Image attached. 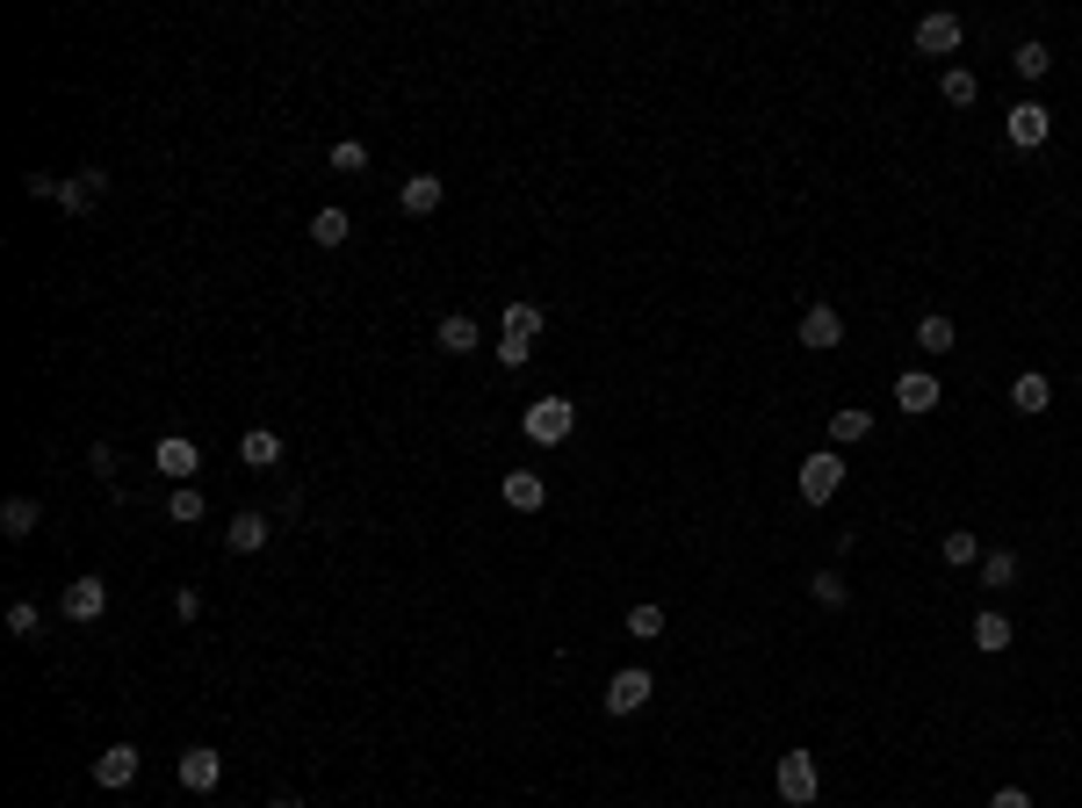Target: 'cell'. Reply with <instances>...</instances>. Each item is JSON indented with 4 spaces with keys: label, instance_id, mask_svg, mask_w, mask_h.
<instances>
[{
    "label": "cell",
    "instance_id": "4dcf8cb0",
    "mask_svg": "<svg viewBox=\"0 0 1082 808\" xmlns=\"http://www.w3.org/2000/svg\"><path fill=\"white\" fill-rule=\"evenodd\" d=\"M808 592L823 599V607H852V585H844L838 570H816V578H808Z\"/></svg>",
    "mask_w": 1082,
    "mask_h": 808
},
{
    "label": "cell",
    "instance_id": "ffe728a7",
    "mask_svg": "<svg viewBox=\"0 0 1082 808\" xmlns=\"http://www.w3.org/2000/svg\"><path fill=\"white\" fill-rule=\"evenodd\" d=\"M239 462H245V470H275V462H282V433L253 427V433L239 441Z\"/></svg>",
    "mask_w": 1082,
    "mask_h": 808
},
{
    "label": "cell",
    "instance_id": "e0dca14e",
    "mask_svg": "<svg viewBox=\"0 0 1082 808\" xmlns=\"http://www.w3.org/2000/svg\"><path fill=\"white\" fill-rule=\"evenodd\" d=\"M967 636H975V650L981 657H996V650H1010V636H1018V628H1010V613H975V628H967Z\"/></svg>",
    "mask_w": 1082,
    "mask_h": 808
},
{
    "label": "cell",
    "instance_id": "d6a6232c",
    "mask_svg": "<svg viewBox=\"0 0 1082 808\" xmlns=\"http://www.w3.org/2000/svg\"><path fill=\"white\" fill-rule=\"evenodd\" d=\"M36 628H44V621H36V607H30V599H15V607H8V636H15V642H36Z\"/></svg>",
    "mask_w": 1082,
    "mask_h": 808
},
{
    "label": "cell",
    "instance_id": "8fae6325",
    "mask_svg": "<svg viewBox=\"0 0 1082 808\" xmlns=\"http://www.w3.org/2000/svg\"><path fill=\"white\" fill-rule=\"evenodd\" d=\"M59 607H65V621H102V613H108V585L102 578H73Z\"/></svg>",
    "mask_w": 1082,
    "mask_h": 808
},
{
    "label": "cell",
    "instance_id": "52a82bcc",
    "mask_svg": "<svg viewBox=\"0 0 1082 808\" xmlns=\"http://www.w3.org/2000/svg\"><path fill=\"white\" fill-rule=\"evenodd\" d=\"M217 779H224V751L188 744V751H181V787H188V794H217Z\"/></svg>",
    "mask_w": 1082,
    "mask_h": 808
},
{
    "label": "cell",
    "instance_id": "484cf974",
    "mask_svg": "<svg viewBox=\"0 0 1082 808\" xmlns=\"http://www.w3.org/2000/svg\"><path fill=\"white\" fill-rule=\"evenodd\" d=\"M938 87H945V102H953V108H975V94H981V80H975V73H967V65H945V80H938Z\"/></svg>",
    "mask_w": 1082,
    "mask_h": 808
},
{
    "label": "cell",
    "instance_id": "603a6c76",
    "mask_svg": "<svg viewBox=\"0 0 1082 808\" xmlns=\"http://www.w3.org/2000/svg\"><path fill=\"white\" fill-rule=\"evenodd\" d=\"M981 585H989V592H1010V585H1018V556L989 549V556H981Z\"/></svg>",
    "mask_w": 1082,
    "mask_h": 808
},
{
    "label": "cell",
    "instance_id": "44dd1931",
    "mask_svg": "<svg viewBox=\"0 0 1082 808\" xmlns=\"http://www.w3.org/2000/svg\"><path fill=\"white\" fill-rule=\"evenodd\" d=\"M873 433V412H859V405H844V412H830V441L838 448H859Z\"/></svg>",
    "mask_w": 1082,
    "mask_h": 808
},
{
    "label": "cell",
    "instance_id": "d6986e66",
    "mask_svg": "<svg viewBox=\"0 0 1082 808\" xmlns=\"http://www.w3.org/2000/svg\"><path fill=\"white\" fill-rule=\"evenodd\" d=\"M36 520H44V505H36V499H8V505H0V534H8V542H30Z\"/></svg>",
    "mask_w": 1082,
    "mask_h": 808
},
{
    "label": "cell",
    "instance_id": "6da1fadb",
    "mask_svg": "<svg viewBox=\"0 0 1082 808\" xmlns=\"http://www.w3.org/2000/svg\"><path fill=\"white\" fill-rule=\"evenodd\" d=\"M570 427H578V405H570V397H534L527 412H519V433H527L534 448L570 441Z\"/></svg>",
    "mask_w": 1082,
    "mask_h": 808
},
{
    "label": "cell",
    "instance_id": "7c38bea8",
    "mask_svg": "<svg viewBox=\"0 0 1082 808\" xmlns=\"http://www.w3.org/2000/svg\"><path fill=\"white\" fill-rule=\"evenodd\" d=\"M794 339H801L808 354H830V347H838V339H844V318H838V311H830V304H816V311H808V318H801V333H794Z\"/></svg>",
    "mask_w": 1082,
    "mask_h": 808
},
{
    "label": "cell",
    "instance_id": "d590c367",
    "mask_svg": "<svg viewBox=\"0 0 1082 808\" xmlns=\"http://www.w3.org/2000/svg\"><path fill=\"white\" fill-rule=\"evenodd\" d=\"M989 808H1032V794H1025V787H996Z\"/></svg>",
    "mask_w": 1082,
    "mask_h": 808
},
{
    "label": "cell",
    "instance_id": "1f68e13d",
    "mask_svg": "<svg viewBox=\"0 0 1082 808\" xmlns=\"http://www.w3.org/2000/svg\"><path fill=\"white\" fill-rule=\"evenodd\" d=\"M628 636H635V642H656V636H664V607H635V613H628Z\"/></svg>",
    "mask_w": 1082,
    "mask_h": 808
},
{
    "label": "cell",
    "instance_id": "2e32d148",
    "mask_svg": "<svg viewBox=\"0 0 1082 808\" xmlns=\"http://www.w3.org/2000/svg\"><path fill=\"white\" fill-rule=\"evenodd\" d=\"M1010 405H1018L1025 419H1039V412H1047V405H1053V382L1039 376V368H1025V376L1010 382Z\"/></svg>",
    "mask_w": 1082,
    "mask_h": 808
},
{
    "label": "cell",
    "instance_id": "f546056e",
    "mask_svg": "<svg viewBox=\"0 0 1082 808\" xmlns=\"http://www.w3.org/2000/svg\"><path fill=\"white\" fill-rule=\"evenodd\" d=\"M945 564H953V570L981 564V542H975V534H967V527H953V534H945Z\"/></svg>",
    "mask_w": 1082,
    "mask_h": 808
},
{
    "label": "cell",
    "instance_id": "ba28073f",
    "mask_svg": "<svg viewBox=\"0 0 1082 808\" xmlns=\"http://www.w3.org/2000/svg\"><path fill=\"white\" fill-rule=\"evenodd\" d=\"M650 693H656L650 671H613L607 679V715H635V707H650Z\"/></svg>",
    "mask_w": 1082,
    "mask_h": 808
},
{
    "label": "cell",
    "instance_id": "ac0fdd59",
    "mask_svg": "<svg viewBox=\"0 0 1082 808\" xmlns=\"http://www.w3.org/2000/svg\"><path fill=\"white\" fill-rule=\"evenodd\" d=\"M542 499H549V491H542L534 470H505V505H513V513H542Z\"/></svg>",
    "mask_w": 1082,
    "mask_h": 808
},
{
    "label": "cell",
    "instance_id": "30bf717a",
    "mask_svg": "<svg viewBox=\"0 0 1082 808\" xmlns=\"http://www.w3.org/2000/svg\"><path fill=\"white\" fill-rule=\"evenodd\" d=\"M138 765H145V758H138V744H108L102 758H94V779H102L108 794H123L130 779H138Z\"/></svg>",
    "mask_w": 1082,
    "mask_h": 808
},
{
    "label": "cell",
    "instance_id": "e575fe53",
    "mask_svg": "<svg viewBox=\"0 0 1082 808\" xmlns=\"http://www.w3.org/2000/svg\"><path fill=\"white\" fill-rule=\"evenodd\" d=\"M491 354H498V368H527L534 347H527V339H505V333H498V347H491Z\"/></svg>",
    "mask_w": 1082,
    "mask_h": 808
},
{
    "label": "cell",
    "instance_id": "7402d4cb",
    "mask_svg": "<svg viewBox=\"0 0 1082 808\" xmlns=\"http://www.w3.org/2000/svg\"><path fill=\"white\" fill-rule=\"evenodd\" d=\"M441 347L448 354H476V318H470V311H448V318H441Z\"/></svg>",
    "mask_w": 1082,
    "mask_h": 808
},
{
    "label": "cell",
    "instance_id": "cb8c5ba5",
    "mask_svg": "<svg viewBox=\"0 0 1082 808\" xmlns=\"http://www.w3.org/2000/svg\"><path fill=\"white\" fill-rule=\"evenodd\" d=\"M505 339H527L534 347V333H542V304H505V325H498Z\"/></svg>",
    "mask_w": 1082,
    "mask_h": 808
},
{
    "label": "cell",
    "instance_id": "74e56055",
    "mask_svg": "<svg viewBox=\"0 0 1082 808\" xmlns=\"http://www.w3.org/2000/svg\"><path fill=\"white\" fill-rule=\"evenodd\" d=\"M87 462H94V476H116V448H108V441H94Z\"/></svg>",
    "mask_w": 1082,
    "mask_h": 808
},
{
    "label": "cell",
    "instance_id": "f35d334b",
    "mask_svg": "<svg viewBox=\"0 0 1082 808\" xmlns=\"http://www.w3.org/2000/svg\"><path fill=\"white\" fill-rule=\"evenodd\" d=\"M260 808H304V801H290V794H275V801H260Z\"/></svg>",
    "mask_w": 1082,
    "mask_h": 808
},
{
    "label": "cell",
    "instance_id": "4fadbf2b",
    "mask_svg": "<svg viewBox=\"0 0 1082 808\" xmlns=\"http://www.w3.org/2000/svg\"><path fill=\"white\" fill-rule=\"evenodd\" d=\"M153 462H159V476H174V484H188V476L202 470V455H196V441H181V433H167V441L153 448Z\"/></svg>",
    "mask_w": 1082,
    "mask_h": 808
},
{
    "label": "cell",
    "instance_id": "5bb4252c",
    "mask_svg": "<svg viewBox=\"0 0 1082 808\" xmlns=\"http://www.w3.org/2000/svg\"><path fill=\"white\" fill-rule=\"evenodd\" d=\"M267 534H275V520L267 513H253V505H245V513H231V527H224V542L239 556H253V549H267Z\"/></svg>",
    "mask_w": 1082,
    "mask_h": 808
},
{
    "label": "cell",
    "instance_id": "7a4b0ae2",
    "mask_svg": "<svg viewBox=\"0 0 1082 808\" xmlns=\"http://www.w3.org/2000/svg\"><path fill=\"white\" fill-rule=\"evenodd\" d=\"M773 779H779V801H787V808H808L816 794H823V773H816V751H779Z\"/></svg>",
    "mask_w": 1082,
    "mask_h": 808
},
{
    "label": "cell",
    "instance_id": "83f0119b",
    "mask_svg": "<svg viewBox=\"0 0 1082 808\" xmlns=\"http://www.w3.org/2000/svg\"><path fill=\"white\" fill-rule=\"evenodd\" d=\"M167 520H174V527H196V520H202V491H196V484H174Z\"/></svg>",
    "mask_w": 1082,
    "mask_h": 808
},
{
    "label": "cell",
    "instance_id": "9a60e30c",
    "mask_svg": "<svg viewBox=\"0 0 1082 808\" xmlns=\"http://www.w3.org/2000/svg\"><path fill=\"white\" fill-rule=\"evenodd\" d=\"M397 202H405V217H433V210L448 202V181H441V174H412Z\"/></svg>",
    "mask_w": 1082,
    "mask_h": 808
},
{
    "label": "cell",
    "instance_id": "5b68a950",
    "mask_svg": "<svg viewBox=\"0 0 1082 808\" xmlns=\"http://www.w3.org/2000/svg\"><path fill=\"white\" fill-rule=\"evenodd\" d=\"M938 376H931V368H902V376H895V405H902V412H910V419H924V412H938Z\"/></svg>",
    "mask_w": 1082,
    "mask_h": 808
},
{
    "label": "cell",
    "instance_id": "3957f363",
    "mask_svg": "<svg viewBox=\"0 0 1082 808\" xmlns=\"http://www.w3.org/2000/svg\"><path fill=\"white\" fill-rule=\"evenodd\" d=\"M838 484H844V455H838V448H816V455L801 462V499L808 505H830V499H838Z\"/></svg>",
    "mask_w": 1082,
    "mask_h": 808
},
{
    "label": "cell",
    "instance_id": "8d00e7d4",
    "mask_svg": "<svg viewBox=\"0 0 1082 808\" xmlns=\"http://www.w3.org/2000/svg\"><path fill=\"white\" fill-rule=\"evenodd\" d=\"M22 188H30V196H36V202H44V196H51V202H59V174H30V181H22Z\"/></svg>",
    "mask_w": 1082,
    "mask_h": 808
},
{
    "label": "cell",
    "instance_id": "8992f818",
    "mask_svg": "<svg viewBox=\"0 0 1082 808\" xmlns=\"http://www.w3.org/2000/svg\"><path fill=\"white\" fill-rule=\"evenodd\" d=\"M102 196H108V174L102 167H80V174H65V181H59V210H73V217H87Z\"/></svg>",
    "mask_w": 1082,
    "mask_h": 808
},
{
    "label": "cell",
    "instance_id": "d4e9b609",
    "mask_svg": "<svg viewBox=\"0 0 1082 808\" xmlns=\"http://www.w3.org/2000/svg\"><path fill=\"white\" fill-rule=\"evenodd\" d=\"M1010 73H1018V80H1047L1053 73V51L1047 44H1018V51H1010Z\"/></svg>",
    "mask_w": 1082,
    "mask_h": 808
},
{
    "label": "cell",
    "instance_id": "4316f807",
    "mask_svg": "<svg viewBox=\"0 0 1082 808\" xmlns=\"http://www.w3.org/2000/svg\"><path fill=\"white\" fill-rule=\"evenodd\" d=\"M347 210H333V202H325V210L318 217H311V239H318V245H347Z\"/></svg>",
    "mask_w": 1082,
    "mask_h": 808
},
{
    "label": "cell",
    "instance_id": "277c9868",
    "mask_svg": "<svg viewBox=\"0 0 1082 808\" xmlns=\"http://www.w3.org/2000/svg\"><path fill=\"white\" fill-rule=\"evenodd\" d=\"M1047 130H1053V108H1039V102H1018L1004 116V138L1018 145V153H1039V145H1047Z\"/></svg>",
    "mask_w": 1082,
    "mask_h": 808
},
{
    "label": "cell",
    "instance_id": "836d02e7",
    "mask_svg": "<svg viewBox=\"0 0 1082 808\" xmlns=\"http://www.w3.org/2000/svg\"><path fill=\"white\" fill-rule=\"evenodd\" d=\"M361 167H368V145L361 138H339L333 145V174H361Z\"/></svg>",
    "mask_w": 1082,
    "mask_h": 808
},
{
    "label": "cell",
    "instance_id": "9c48e42d",
    "mask_svg": "<svg viewBox=\"0 0 1082 808\" xmlns=\"http://www.w3.org/2000/svg\"><path fill=\"white\" fill-rule=\"evenodd\" d=\"M960 44H967L960 15H924V22H916V51H924V59H953Z\"/></svg>",
    "mask_w": 1082,
    "mask_h": 808
},
{
    "label": "cell",
    "instance_id": "f1b7e54d",
    "mask_svg": "<svg viewBox=\"0 0 1082 808\" xmlns=\"http://www.w3.org/2000/svg\"><path fill=\"white\" fill-rule=\"evenodd\" d=\"M916 347H924V354H953V318H938V311H931V318L916 325Z\"/></svg>",
    "mask_w": 1082,
    "mask_h": 808
}]
</instances>
